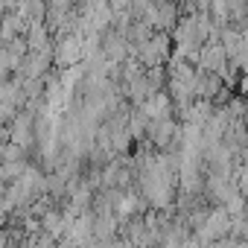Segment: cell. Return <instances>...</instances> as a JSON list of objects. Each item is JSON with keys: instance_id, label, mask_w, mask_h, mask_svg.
<instances>
[{"instance_id": "1", "label": "cell", "mask_w": 248, "mask_h": 248, "mask_svg": "<svg viewBox=\"0 0 248 248\" xmlns=\"http://www.w3.org/2000/svg\"><path fill=\"white\" fill-rule=\"evenodd\" d=\"M138 53H140V59H143V64H164L167 62V53H170V41H167V35H152L146 44H140L138 47Z\"/></svg>"}, {"instance_id": "2", "label": "cell", "mask_w": 248, "mask_h": 248, "mask_svg": "<svg viewBox=\"0 0 248 248\" xmlns=\"http://www.w3.org/2000/svg\"><path fill=\"white\" fill-rule=\"evenodd\" d=\"M82 53H85L82 41H79L76 35H64V38H62V44H59V50H56V59H59V64H62V67H67V64L79 62V59H82Z\"/></svg>"}, {"instance_id": "3", "label": "cell", "mask_w": 248, "mask_h": 248, "mask_svg": "<svg viewBox=\"0 0 248 248\" xmlns=\"http://www.w3.org/2000/svg\"><path fill=\"white\" fill-rule=\"evenodd\" d=\"M30 248H56V242H53V236H50V233H41L38 239H32V242H30Z\"/></svg>"}]
</instances>
